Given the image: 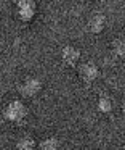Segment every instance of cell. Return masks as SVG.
Returning a JSON list of instances; mask_svg holds the SVG:
<instances>
[{"label":"cell","instance_id":"8992f818","mask_svg":"<svg viewBox=\"0 0 125 150\" xmlns=\"http://www.w3.org/2000/svg\"><path fill=\"white\" fill-rule=\"evenodd\" d=\"M103 28H104V16L103 15H95V16L90 20V29L93 33H101Z\"/></svg>","mask_w":125,"mask_h":150},{"label":"cell","instance_id":"277c9868","mask_svg":"<svg viewBox=\"0 0 125 150\" xmlns=\"http://www.w3.org/2000/svg\"><path fill=\"white\" fill-rule=\"evenodd\" d=\"M80 78L85 82H93L98 78V68L93 63H85L80 66Z\"/></svg>","mask_w":125,"mask_h":150},{"label":"cell","instance_id":"30bf717a","mask_svg":"<svg viewBox=\"0 0 125 150\" xmlns=\"http://www.w3.org/2000/svg\"><path fill=\"white\" fill-rule=\"evenodd\" d=\"M58 147H59V144H58V140L53 139V137L40 142V149H43V150H54V149H58Z\"/></svg>","mask_w":125,"mask_h":150},{"label":"cell","instance_id":"3957f363","mask_svg":"<svg viewBox=\"0 0 125 150\" xmlns=\"http://www.w3.org/2000/svg\"><path fill=\"white\" fill-rule=\"evenodd\" d=\"M40 87H42V84H40L38 79H27V81L19 87V92H21L24 97H32V95H35L40 91Z\"/></svg>","mask_w":125,"mask_h":150},{"label":"cell","instance_id":"9c48e42d","mask_svg":"<svg viewBox=\"0 0 125 150\" xmlns=\"http://www.w3.org/2000/svg\"><path fill=\"white\" fill-rule=\"evenodd\" d=\"M98 108H99V111H103V113H109V111H111V108H112L111 100H109L106 95H101V97H99V100H98Z\"/></svg>","mask_w":125,"mask_h":150},{"label":"cell","instance_id":"6da1fadb","mask_svg":"<svg viewBox=\"0 0 125 150\" xmlns=\"http://www.w3.org/2000/svg\"><path fill=\"white\" fill-rule=\"evenodd\" d=\"M3 115H5V118H8L10 121H19V120H22L24 115H26V107L18 100L11 102V103L5 108Z\"/></svg>","mask_w":125,"mask_h":150},{"label":"cell","instance_id":"52a82bcc","mask_svg":"<svg viewBox=\"0 0 125 150\" xmlns=\"http://www.w3.org/2000/svg\"><path fill=\"white\" fill-rule=\"evenodd\" d=\"M16 147H18L19 150H31V149H34V147H35V142L31 139V137H22V139L18 140Z\"/></svg>","mask_w":125,"mask_h":150},{"label":"cell","instance_id":"5b68a950","mask_svg":"<svg viewBox=\"0 0 125 150\" xmlns=\"http://www.w3.org/2000/svg\"><path fill=\"white\" fill-rule=\"evenodd\" d=\"M79 58H80V52L77 49H74V47H66V49H63V62L66 63V65L74 66L79 62Z\"/></svg>","mask_w":125,"mask_h":150},{"label":"cell","instance_id":"8fae6325","mask_svg":"<svg viewBox=\"0 0 125 150\" xmlns=\"http://www.w3.org/2000/svg\"><path fill=\"white\" fill-rule=\"evenodd\" d=\"M122 111H124V120H125V102H124V107H122Z\"/></svg>","mask_w":125,"mask_h":150},{"label":"cell","instance_id":"7a4b0ae2","mask_svg":"<svg viewBox=\"0 0 125 150\" xmlns=\"http://www.w3.org/2000/svg\"><path fill=\"white\" fill-rule=\"evenodd\" d=\"M34 11H35L34 0H18V13L21 16V20L29 21L34 16Z\"/></svg>","mask_w":125,"mask_h":150},{"label":"cell","instance_id":"ba28073f","mask_svg":"<svg viewBox=\"0 0 125 150\" xmlns=\"http://www.w3.org/2000/svg\"><path fill=\"white\" fill-rule=\"evenodd\" d=\"M112 52H114V55H117V57L125 55V40L124 39L114 40V44H112Z\"/></svg>","mask_w":125,"mask_h":150}]
</instances>
